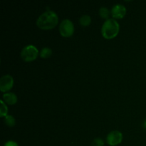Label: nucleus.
I'll return each instance as SVG.
<instances>
[{
    "instance_id": "nucleus-1",
    "label": "nucleus",
    "mask_w": 146,
    "mask_h": 146,
    "mask_svg": "<svg viewBox=\"0 0 146 146\" xmlns=\"http://www.w3.org/2000/svg\"><path fill=\"white\" fill-rule=\"evenodd\" d=\"M58 22V15L53 11H46L38 17L36 25L43 30H48L54 28Z\"/></svg>"
},
{
    "instance_id": "nucleus-2",
    "label": "nucleus",
    "mask_w": 146,
    "mask_h": 146,
    "mask_svg": "<svg viewBox=\"0 0 146 146\" xmlns=\"http://www.w3.org/2000/svg\"><path fill=\"white\" fill-rule=\"evenodd\" d=\"M120 27L118 21L114 19H108L104 23L101 28L103 36L107 39H111L118 35Z\"/></svg>"
},
{
    "instance_id": "nucleus-3",
    "label": "nucleus",
    "mask_w": 146,
    "mask_h": 146,
    "mask_svg": "<svg viewBox=\"0 0 146 146\" xmlns=\"http://www.w3.org/2000/svg\"><path fill=\"white\" fill-rule=\"evenodd\" d=\"M38 55V50L35 46L29 44L25 46L21 51V57L24 61H32L37 58Z\"/></svg>"
},
{
    "instance_id": "nucleus-4",
    "label": "nucleus",
    "mask_w": 146,
    "mask_h": 146,
    "mask_svg": "<svg viewBox=\"0 0 146 146\" xmlns=\"http://www.w3.org/2000/svg\"><path fill=\"white\" fill-rule=\"evenodd\" d=\"M59 32L62 36L69 37L74 32V25L72 21L68 19L63 20L59 25Z\"/></svg>"
},
{
    "instance_id": "nucleus-5",
    "label": "nucleus",
    "mask_w": 146,
    "mask_h": 146,
    "mask_svg": "<svg viewBox=\"0 0 146 146\" xmlns=\"http://www.w3.org/2000/svg\"><path fill=\"white\" fill-rule=\"evenodd\" d=\"M123 134L119 131H111L106 136L107 143L111 146H115L122 142Z\"/></svg>"
},
{
    "instance_id": "nucleus-6",
    "label": "nucleus",
    "mask_w": 146,
    "mask_h": 146,
    "mask_svg": "<svg viewBox=\"0 0 146 146\" xmlns=\"http://www.w3.org/2000/svg\"><path fill=\"white\" fill-rule=\"evenodd\" d=\"M14 85V78L9 74L2 76L0 78V91L4 93L12 88Z\"/></svg>"
},
{
    "instance_id": "nucleus-7",
    "label": "nucleus",
    "mask_w": 146,
    "mask_h": 146,
    "mask_svg": "<svg viewBox=\"0 0 146 146\" xmlns=\"http://www.w3.org/2000/svg\"><path fill=\"white\" fill-rule=\"evenodd\" d=\"M126 14V8L121 4H115L111 9V14L113 19H122Z\"/></svg>"
},
{
    "instance_id": "nucleus-8",
    "label": "nucleus",
    "mask_w": 146,
    "mask_h": 146,
    "mask_svg": "<svg viewBox=\"0 0 146 146\" xmlns=\"http://www.w3.org/2000/svg\"><path fill=\"white\" fill-rule=\"evenodd\" d=\"M3 101L9 105H14L17 102V96L14 93H5L2 96Z\"/></svg>"
},
{
    "instance_id": "nucleus-9",
    "label": "nucleus",
    "mask_w": 146,
    "mask_h": 146,
    "mask_svg": "<svg viewBox=\"0 0 146 146\" xmlns=\"http://www.w3.org/2000/svg\"><path fill=\"white\" fill-rule=\"evenodd\" d=\"M80 24L84 27H87L89 25L91 22V18L89 15L88 14H84V15L81 16V18L79 19Z\"/></svg>"
},
{
    "instance_id": "nucleus-10",
    "label": "nucleus",
    "mask_w": 146,
    "mask_h": 146,
    "mask_svg": "<svg viewBox=\"0 0 146 146\" xmlns=\"http://www.w3.org/2000/svg\"><path fill=\"white\" fill-rule=\"evenodd\" d=\"M52 54V50L48 47H44L40 51V56L43 58H47Z\"/></svg>"
},
{
    "instance_id": "nucleus-11",
    "label": "nucleus",
    "mask_w": 146,
    "mask_h": 146,
    "mask_svg": "<svg viewBox=\"0 0 146 146\" xmlns=\"http://www.w3.org/2000/svg\"><path fill=\"white\" fill-rule=\"evenodd\" d=\"M4 123H5L7 125H8L9 127L14 126L16 123L15 118L11 115H7V116L4 117Z\"/></svg>"
},
{
    "instance_id": "nucleus-12",
    "label": "nucleus",
    "mask_w": 146,
    "mask_h": 146,
    "mask_svg": "<svg viewBox=\"0 0 146 146\" xmlns=\"http://www.w3.org/2000/svg\"><path fill=\"white\" fill-rule=\"evenodd\" d=\"M0 104H1V107H0V117L3 118V117H6L7 115V113H8V108H7V105L3 101V100L0 101Z\"/></svg>"
},
{
    "instance_id": "nucleus-13",
    "label": "nucleus",
    "mask_w": 146,
    "mask_h": 146,
    "mask_svg": "<svg viewBox=\"0 0 146 146\" xmlns=\"http://www.w3.org/2000/svg\"><path fill=\"white\" fill-rule=\"evenodd\" d=\"M99 14H100V16L101 17V18L108 19V17H109L110 11H109V10H108V8H106V7H101L99 9Z\"/></svg>"
},
{
    "instance_id": "nucleus-14",
    "label": "nucleus",
    "mask_w": 146,
    "mask_h": 146,
    "mask_svg": "<svg viewBox=\"0 0 146 146\" xmlns=\"http://www.w3.org/2000/svg\"><path fill=\"white\" fill-rule=\"evenodd\" d=\"M104 142L101 138H95L91 143V146H104Z\"/></svg>"
},
{
    "instance_id": "nucleus-15",
    "label": "nucleus",
    "mask_w": 146,
    "mask_h": 146,
    "mask_svg": "<svg viewBox=\"0 0 146 146\" xmlns=\"http://www.w3.org/2000/svg\"><path fill=\"white\" fill-rule=\"evenodd\" d=\"M4 146H19L17 142L14 141H8L4 143Z\"/></svg>"
},
{
    "instance_id": "nucleus-16",
    "label": "nucleus",
    "mask_w": 146,
    "mask_h": 146,
    "mask_svg": "<svg viewBox=\"0 0 146 146\" xmlns=\"http://www.w3.org/2000/svg\"><path fill=\"white\" fill-rule=\"evenodd\" d=\"M143 126L144 128H145V129H146V118H145V120H144L143 123Z\"/></svg>"
}]
</instances>
